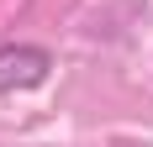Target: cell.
Returning <instances> with one entry per match:
<instances>
[{"mask_svg": "<svg viewBox=\"0 0 153 147\" xmlns=\"http://www.w3.org/2000/svg\"><path fill=\"white\" fill-rule=\"evenodd\" d=\"M48 74H53V53L42 42H5L0 47V95L42 89Z\"/></svg>", "mask_w": 153, "mask_h": 147, "instance_id": "6da1fadb", "label": "cell"}]
</instances>
